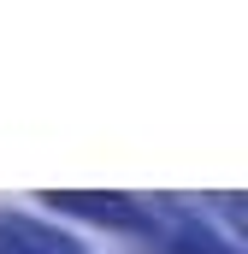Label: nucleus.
Segmentation results:
<instances>
[{"mask_svg":"<svg viewBox=\"0 0 248 254\" xmlns=\"http://www.w3.org/2000/svg\"><path fill=\"white\" fill-rule=\"evenodd\" d=\"M0 254H89V243L36 213H0Z\"/></svg>","mask_w":248,"mask_h":254,"instance_id":"f257e3e1","label":"nucleus"}]
</instances>
